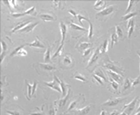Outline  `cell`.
<instances>
[{"mask_svg":"<svg viewBox=\"0 0 140 115\" xmlns=\"http://www.w3.org/2000/svg\"><path fill=\"white\" fill-rule=\"evenodd\" d=\"M107 3L106 1H103V0H98V1L95 2L94 5V8L97 10V11H103V9H105V4Z\"/></svg>","mask_w":140,"mask_h":115,"instance_id":"obj_7","label":"cell"},{"mask_svg":"<svg viewBox=\"0 0 140 115\" xmlns=\"http://www.w3.org/2000/svg\"><path fill=\"white\" fill-rule=\"evenodd\" d=\"M38 24V22L34 23V24H28L27 26H25L24 28H22L21 30H20V32H31Z\"/></svg>","mask_w":140,"mask_h":115,"instance_id":"obj_14","label":"cell"},{"mask_svg":"<svg viewBox=\"0 0 140 115\" xmlns=\"http://www.w3.org/2000/svg\"><path fill=\"white\" fill-rule=\"evenodd\" d=\"M7 113L9 114H11V115H23L21 113L17 112V111H9V110H8V111H7Z\"/></svg>","mask_w":140,"mask_h":115,"instance_id":"obj_40","label":"cell"},{"mask_svg":"<svg viewBox=\"0 0 140 115\" xmlns=\"http://www.w3.org/2000/svg\"><path fill=\"white\" fill-rule=\"evenodd\" d=\"M116 6H109L106 7L105 9H103V11H99L95 15V17L98 19H100V20H105L107 19V16H109L114 11V10H115Z\"/></svg>","mask_w":140,"mask_h":115,"instance_id":"obj_1","label":"cell"},{"mask_svg":"<svg viewBox=\"0 0 140 115\" xmlns=\"http://www.w3.org/2000/svg\"><path fill=\"white\" fill-rule=\"evenodd\" d=\"M63 64L66 67H69L71 64H73V59L70 54H66L63 58Z\"/></svg>","mask_w":140,"mask_h":115,"instance_id":"obj_16","label":"cell"},{"mask_svg":"<svg viewBox=\"0 0 140 115\" xmlns=\"http://www.w3.org/2000/svg\"><path fill=\"white\" fill-rule=\"evenodd\" d=\"M56 111H57V108L56 107L51 106V109H50V110H49V112H48V115H55V114H56Z\"/></svg>","mask_w":140,"mask_h":115,"instance_id":"obj_31","label":"cell"},{"mask_svg":"<svg viewBox=\"0 0 140 115\" xmlns=\"http://www.w3.org/2000/svg\"><path fill=\"white\" fill-rule=\"evenodd\" d=\"M1 45H2V46H3V53L1 54V62H2L3 58H4V55H5V53H6V51H7V48H8V46H7V44L5 43V41H3V40L1 41Z\"/></svg>","mask_w":140,"mask_h":115,"instance_id":"obj_28","label":"cell"},{"mask_svg":"<svg viewBox=\"0 0 140 115\" xmlns=\"http://www.w3.org/2000/svg\"><path fill=\"white\" fill-rule=\"evenodd\" d=\"M135 15V13H131V14H129V15H125V16H123L122 17V19H129L130 17H132V16H133Z\"/></svg>","mask_w":140,"mask_h":115,"instance_id":"obj_41","label":"cell"},{"mask_svg":"<svg viewBox=\"0 0 140 115\" xmlns=\"http://www.w3.org/2000/svg\"><path fill=\"white\" fill-rule=\"evenodd\" d=\"M116 39H117V36L115 33L112 34V47H113V45L116 41Z\"/></svg>","mask_w":140,"mask_h":115,"instance_id":"obj_39","label":"cell"},{"mask_svg":"<svg viewBox=\"0 0 140 115\" xmlns=\"http://www.w3.org/2000/svg\"><path fill=\"white\" fill-rule=\"evenodd\" d=\"M63 48H64V44L61 43V45H60V47L58 48V50H56V52L53 54V56L51 57V58H56L57 57L60 56L62 54V51H63Z\"/></svg>","mask_w":140,"mask_h":115,"instance_id":"obj_20","label":"cell"},{"mask_svg":"<svg viewBox=\"0 0 140 115\" xmlns=\"http://www.w3.org/2000/svg\"><path fill=\"white\" fill-rule=\"evenodd\" d=\"M69 25H70V27L73 28V29H74V30H77V31H87L86 28H84L83 27H81V26H78V25H77V24H73V23H70L69 24Z\"/></svg>","mask_w":140,"mask_h":115,"instance_id":"obj_23","label":"cell"},{"mask_svg":"<svg viewBox=\"0 0 140 115\" xmlns=\"http://www.w3.org/2000/svg\"><path fill=\"white\" fill-rule=\"evenodd\" d=\"M38 66H39V67L43 71H51L55 70V67L54 65H52L51 63H38Z\"/></svg>","mask_w":140,"mask_h":115,"instance_id":"obj_8","label":"cell"},{"mask_svg":"<svg viewBox=\"0 0 140 115\" xmlns=\"http://www.w3.org/2000/svg\"><path fill=\"white\" fill-rule=\"evenodd\" d=\"M100 54H101V53H100V47L99 46L95 50V51H94V53L92 54V56L90 57V60H89V64L87 65L86 68H89V67H91V66H93L94 64H95L97 62V61L99 60Z\"/></svg>","mask_w":140,"mask_h":115,"instance_id":"obj_3","label":"cell"},{"mask_svg":"<svg viewBox=\"0 0 140 115\" xmlns=\"http://www.w3.org/2000/svg\"><path fill=\"white\" fill-rule=\"evenodd\" d=\"M77 19H78V21H79V23H80V24H81V27H82V25H83V24H82V20H83V19H85V20H86L87 22H90V21L88 18L84 17L83 15H80V14L77 15Z\"/></svg>","mask_w":140,"mask_h":115,"instance_id":"obj_29","label":"cell"},{"mask_svg":"<svg viewBox=\"0 0 140 115\" xmlns=\"http://www.w3.org/2000/svg\"><path fill=\"white\" fill-rule=\"evenodd\" d=\"M43 84L45 85H47V87L52 88V89L59 92V93H62V89H61V88L60 86V84H59V83L56 81L55 79H54L52 82H43Z\"/></svg>","mask_w":140,"mask_h":115,"instance_id":"obj_4","label":"cell"},{"mask_svg":"<svg viewBox=\"0 0 140 115\" xmlns=\"http://www.w3.org/2000/svg\"><path fill=\"white\" fill-rule=\"evenodd\" d=\"M116 33H117V35H118V37H122V31H121V29L120 28L119 26H116Z\"/></svg>","mask_w":140,"mask_h":115,"instance_id":"obj_38","label":"cell"},{"mask_svg":"<svg viewBox=\"0 0 140 115\" xmlns=\"http://www.w3.org/2000/svg\"><path fill=\"white\" fill-rule=\"evenodd\" d=\"M40 18L43 19L45 21H52L56 19V16L52 15V14H48V13H44L40 15Z\"/></svg>","mask_w":140,"mask_h":115,"instance_id":"obj_9","label":"cell"},{"mask_svg":"<svg viewBox=\"0 0 140 115\" xmlns=\"http://www.w3.org/2000/svg\"><path fill=\"white\" fill-rule=\"evenodd\" d=\"M100 115H107V112L105 110H102V112H101Z\"/></svg>","mask_w":140,"mask_h":115,"instance_id":"obj_43","label":"cell"},{"mask_svg":"<svg viewBox=\"0 0 140 115\" xmlns=\"http://www.w3.org/2000/svg\"><path fill=\"white\" fill-rule=\"evenodd\" d=\"M29 23H30V20H27V21H25V22L19 23V24L16 25V27L12 30V32H15L16 31H18V30H21V29L24 28L25 26H27L29 24Z\"/></svg>","mask_w":140,"mask_h":115,"instance_id":"obj_12","label":"cell"},{"mask_svg":"<svg viewBox=\"0 0 140 115\" xmlns=\"http://www.w3.org/2000/svg\"><path fill=\"white\" fill-rule=\"evenodd\" d=\"M119 100H110V101H106L105 103L103 104V106H115L116 104L118 103Z\"/></svg>","mask_w":140,"mask_h":115,"instance_id":"obj_26","label":"cell"},{"mask_svg":"<svg viewBox=\"0 0 140 115\" xmlns=\"http://www.w3.org/2000/svg\"><path fill=\"white\" fill-rule=\"evenodd\" d=\"M90 106H88L86 107L83 108V109L78 110H77V113L79 114V115H86L88 113L90 112Z\"/></svg>","mask_w":140,"mask_h":115,"instance_id":"obj_21","label":"cell"},{"mask_svg":"<svg viewBox=\"0 0 140 115\" xmlns=\"http://www.w3.org/2000/svg\"><path fill=\"white\" fill-rule=\"evenodd\" d=\"M70 94H71V88L68 92V94L65 96L64 97H62L60 101V103H59V107H64L65 105H66L68 100L69 99L70 97Z\"/></svg>","mask_w":140,"mask_h":115,"instance_id":"obj_13","label":"cell"},{"mask_svg":"<svg viewBox=\"0 0 140 115\" xmlns=\"http://www.w3.org/2000/svg\"><path fill=\"white\" fill-rule=\"evenodd\" d=\"M93 78H94V79H95V80L98 81V83H99L101 85H103V82H104V81H103L101 78H99V76H97V75H93Z\"/></svg>","mask_w":140,"mask_h":115,"instance_id":"obj_34","label":"cell"},{"mask_svg":"<svg viewBox=\"0 0 140 115\" xmlns=\"http://www.w3.org/2000/svg\"><path fill=\"white\" fill-rule=\"evenodd\" d=\"M29 46H31V47H35V48H42V49H44L45 48V45L42 43V42L39 41L38 37H37V39L33 42L31 44H29Z\"/></svg>","mask_w":140,"mask_h":115,"instance_id":"obj_15","label":"cell"},{"mask_svg":"<svg viewBox=\"0 0 140 115\" xmlns=\"http://www.w3.org/2000/svg\"><path fill=\"white\" fill-rule=\"evenodd\" d=\"M107 74L109 75V76L113 79L114 80H116V81H120V78L119 77V75H117L116 72H113L112 71H109V70H107Z\"/></svg>","mask_w":140,"mask_h":115,"instance_id":"obj_18","label":"cell"},{"mask_svg":"<svg viewBox=\"0 0 140 115\" xmlns=\"http://www.w3.org/2000/svg\"><path fill=\"white\" fill-rule=\"evenodd\" d=\"M26 45H29V44H28V43L23 44L22 45H20L19 47H17V48H16V49H15V50L12 51V53L11 54V56L12 57V56H14V55H16V54H17V53H18V52H19L20 50H21L22 49L24 48L25 46H26Z\"/></svg>","mask_w":140,"mask_h":115,"instance_id":"obj_25","label":"cell"},{"mask_svg":"<svg viewBox=\"0 0 140 115\" xmlns=\"http://www.w3.org/2000/svg\"><path fill=\"white\" fill-rule=\"evenodd\" d=\"M25 84H26V87H27V98L29 100L31 99V97H33L32 95V90H33V85H30L27 80H25Z\"/></svg>","mask_w":140,"mask_h":115,"instance_id":"obj_19","label":"cell"},{"mask_svg":"<svg viewBox=\"0 0 140 115\" xmlns=\"http://www.w3.org/2000/svg\"><path fill=\"white\" fill-rule=\"evenodd\" d=\"M31 14H35L36 15V12H35V6H32L30 9L27 10V11H25L24 12H21V13H12V15L13 16L14 18H19V17H21V16H24L25 15H31Z\"/></svg>","mask_w":140,"mask_h":115,"instance_id":"obj_5","label":"cell"},{"mask_svg":"<svg viewBox=\"0 0 140 115\" xmlns=\"http://www.w3.org/2000/svg\"><path fill=\"white\" fill-rule=\"evenodd\" d=\"M54 3V7L55 8H56V9H60L61 7V4H62V1H53L52 2Z\"/></svg>","mask_w":140,"mask_h":115,"instance_id":"obj_32","label":"cell"},{"mask_svg":"<svg viewBox=\"0 0 140 115\" xmlns=\"http://www.w3.org/2000/svg\"><path fill=\"white\" fill-rule=\"evenodd\" d=\"M89 24H90V28H89V30H88L89 31L88 32V37L90 39V38H92L94 35V28H93V24H91L90 21L89 22Z\"/></svg>","mask_w":140,"mask_h":115,"instance_id":"obj_30","label":"cell"},{"mask_svg":"<svg viewBox=\"0 0 140 115\" xmlns=\"http://www.w3.org/2000/svg\"><path fill=\"white\" fill-rule=\"evenodd\" d=\"M60 32H61V36H62L61 43L64 44V40H65V37H66V34H67V26L65 25L64 22L60 21Z\"/></svg>","mask_w":140,"mask_h":115,"instance_id":"obj_6","label":"cell"},{"mask_svg":"<svg viewBox=\"0 0 140 115\" xmlns=\"http://www.w3.org/2000/svg\"><path fill=\"white\" fill-rule=\"evenodd\" d=\"M79 99H80V98H78V99L75 100V101H72L71 104L69 105V106H68V110H67V112H69V111H71L72 110L76 109L77 105L78 104V101H79Z\"/></svg>","mask_w":140,"mask_h":115,"instance_id":"obj_22","label":"cell"},{"mask_svg":"<svg viewBox=\"0 0 140 115\" xmlns=\"http://www.w3.org/2000/svg\"><path fill=\"white\" fill-rule=\"evenodd\" d=\"M31 115H42V114H41V113H34V114H32Z\"/></svg>","mask_w":140,"mask_h":115,"instance_id":"obj_44","label":"cell"},{"mask_svg":"<svg viewBox=\"0 0 140 115\" xmlns=\"http://www.w3.org/2000/svg\"><path fill=\"white\" fill-rule=\"evenodd\" d=\"M90 42H81V43H79V45H77L76 48L79 51H86L88 49H90Z\"/></svg>","mask_w":140,"mask_h":115,"instance_id":"obj_11","label":"cell"},{"mask_svg":"<svg viewBox=\"0 0 140 115\" xmlns=\"http://www.w3.org/2000/svg\"><path fill=\"white\" fill-rule=\"evenodd\" d=\"M44 62L45 63H51V48L48 47L44 55Z\"/></svg>","mask_w":140,"mask_h":115,"instance_id":"obj_17","label":"cell"},{"mask_svg":"<svg viewBox=\"0 0 140 115\" xmlns=\"http://www.w3.org/2000/svg\"><path fill=\"white\" fill-rule=\"evenodd\" d=\"M110 81H111V84H112V86L114 89H117V88H118V84H117L116 81L112 80V79H110Z\"/></svg>","mask_w":140,"mask_h":115,"instance_id":"obj_35","label":"cell"},{"mask_svg":"<svg viewBox=\"0 0 140 115\" xmlns=\"http://www.w3.org/2000/svg\"><path fill=\"white\" fill-rule=\"evenodd\" d=\"M73 77H74V79H77V80H80L81 82H83V83H86V82L87 81L86 78L83 75H80V74H78V73H77Z\"/></svg>","mask_w":140,"mask_h":115,"instance_id":"obj_27","label":"cell"},{"mask_svg":"<svg viewBox=\"0 0 140 115\" xmlns=\"http://www.w3.org/2000/svg\"><path fill=\"white\" fill-rule=\"evenodd\" d=\"M117 114V112L116 111H114V112H112V114H111V115H116Z\"/></svg>","mask_w":140,"mask_h":115,"instance_id":"obj_45","label":"cell"},{"mask_svg":"<svg viewBox=\"0 0 140 115\" xmlns=\"http://www.w3.org/2000/svg\"><path fill=\"white\" fill-rule=\"evenodd\" d=\"M54 79H55L56 81L59 83V84H60V86L61 89H62V94H63V97H64L68 94V90L70 89V85L64 83V81L62 80H60V79H59L55 75H54Z\"/></svg>","mask_w":140,"mask_h":115,"instance_id":"obj_2","label":"cell"},{"mask_svg":"<svg viewBox=\"0 0 140 115\" xmlns=\"http://www.w3.org/2000/svg\"><path fill=\"white\" fill-rule=\"evenodd\" d=\"M16 55H19V56H26V55H27V52H26L24 49H22L21 50H20L18 53H17V54Z\"/></svg>","mask_w":140,"mask_h":115,"instance_id":"obj_36","label":"cell"},{"mask_svg":"<svg viewBox=\"0 0 140 115\" xmlns=\"http://www.w3.org/2000/svg\"><path fill=\"white\" fill-rule=\"evenodd\" d=\"M107 45H108V41L105 40L103 42V44L102 45H100V53L103 54L104 52H107Z\"/></svg>","mask_w":140,"mask_h":115,"instance_id":"obj_24","label":"cell"},{"mask_svg":"<svg viewBox=\"0 0 140 115\" xmlns=\"http://www.w3.org/2000/svg\"><path fill=\"white\" fill-rule=\"evenodd\" d=\"M69 13H70V14L73 15L74 16V17H77V15L76 11H73V10H72V9H70V10H69Z\"/></svg>","mask_w":140,"mask_h":115,"instance_id":"obj_42","label":"cell"},{"mask_svg":"<svg viewBox=\"0 0 140 115\" xmlns=\"http://www.w3.org/2000/svg\"><path fill=\"white\" fill-rule=\"evenodd\" d=\"M94 75H97V76H99V78H101L104 82H107V77H106L105 74L103 73L102 68L98 67L97 69H95V70H94Z\"/></svg>","mask_w":140,"mask_h":115,"instance_id":"obj_10","label":"cell"},{"mask_svg":"<svg viewBox=\"0 0 140 115\" xmlns=\"http://www.w3.org/2000/svg\"><path fill=\"white\" fill-rule=\"evenodd\" d=\"M91 51H92V49H91V48L88 49V50H86V51H84L83 52V54H82L83 58H86V56H88V55L90 54V53H91Z\"/></svg>","mask_w":140,"mask_h":115,"instance_id":"obj_37","label":"cell"},{"mask_svg":"<svg viewBox=\"0 0 140 115\" xmlns=\"http://www.w3.org/2000/svg\"><path fill=\"white\" fill-rule=\"evenodd\" d=\"M37 86H38V81L35 80L34 82V84H33V90H32V95L33 97L35 95V92H36V88H37Z\"/></svg>","mask_w":140,"mask_h":115,"instance_id":"obj_33","label":"cell"}]
</instances>
